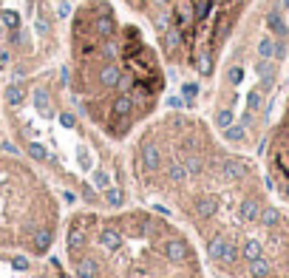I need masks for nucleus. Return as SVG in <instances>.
<instances>
[{"mask_svg":"<svg viewBox=\"0 0 289 278\" xmlns=\"http://www.w3.org/2000/svg\"><path fill=\"white\" fill-rule=\"evenodd\" d=\"M289 48V26L278 0L247 12L216 66L210 125L227 145H253L269 116L281 66Z\"/></svg>","mask_w":289,"mask_h":278,"instance_id":"39448f33","label":"nucleus"},{"mask_svg":"<svg viewBox=\"0 0 289 278\" xmlns=\"http://www.w3.org/2000/svg\"><path fill=\"white\" fill-rule=\"evenodd\" d=\"M54 26L57 20L48 0H32L26 6H9V0H0V71L23 77L43 69L60 48Z\"/></svg>","mask_w":289,"mask_h":278,"instance_id":"6e6552de","label":"nucleus"},{"mask_svg":"<svg viewBox=\"0 0 289 278\" xmlns=\"http://www.w3.org/2000/svg\"><path fill=\"white\" fill-rule=\"evenodd\" d=\"M145 3H148V0H122V6H125V9H128L130 14H136V17L142 14V9H145Z\"/></svg>","mask_w":289,"mask_h":278,"instance_id":"9d476101","label":"nucleus"},{"mask_svg":"<svg viewBox=\"0 0 289 278\" xmlns=\"http://www.w3.org/2000/svg\"><path fill=\"white\" fill-rule=\"evenodd\" d=\"M3 122L26 159L37 165L68 202L111 210L130 202V171L119 145L80 114L65 71L23 74L3 88Z\"/></svg>","mask_w":289,"mask_h":278,"instance_id":"7ed1b4c3","label":"nucleus"},{"mask_svg":"<svg viewBox=\"0 0 289 278\" xmlns=\"http://www.w3.org/2000/svg\"><path fill=\"white\" fill-rule=\"evenodd\" d=\"M0 278H68V273L46 258L0 250Z\"/></svg>","mask_w":289,"mask_h":278,"instance_id":"1a4fd4ad","label":"nucleus"},{"mask_svg":"<svg viewBox=\"0 0 289 278\" xmlns=\"http://www.w3.org/2000/svg\"><path fill=\"white\" fill-rule=\"evenodd\" d=\"M63 71L80 114L116 145L148 125L167 94V63L153 35L111 0L74 6Z\"/></svg>","mask_w":289,"mask_h":278,"instance_id":"f03ea898","label":"nucleus"},{"mask_svg":"<svg viewBox=\"0 0 289 278\" xmlns=\"http://www.w3.org/2000/svg\"><path fill=\"white\" fill-rule=\"evenodd\" d=\"M258 0H148V26L167 69L196 80H213L224 48Z\"/></svg>","mask_w":289,"mask_h":278,"instance_id":"423d86ee","label":"nucleus"},{"mask_svg":"<svg viewBox=\"0 0 289 278\" xmlns=\"http://www.w3.org/2000/svg\"><path fill=\"white\" fill-rule=\"evenodd\" d=\"M60 239L74 278H207L196 239L148 205L74 210Z\"/></svg>","mask_w":289,"mask_h":278,"instance_id":"20e7f679","label":"nucleus"},{"mask_svg":"<svg viewBox=\"0 0 289 278\" xmlns=\"http://www.w3.org/2000/svg\"><path fill=\"white\" fill-rule=\"evenodd\" d=\"M136 196L173 213L221 276L250 278L255 261L281 270L287 227H266V196L253 162L232 151L210 119L193 111L156 114L128 139Z\"/></svg>","mask_w":289,"mask_h":278,"instance_id":"f257e3e1","label":"nucleus"},{"mask_svg":"<svg viewBox=\"0 0 289 278\" xmlns=\"http://www.w3.org/2000/svg\"><path fill=\"white\" fill-rule=\"evenodd\" d=\"M60 233L57 187L26 156L0 151V250L46 258Z\"/></svg>","mask_w":289,"mask_h":278,"instance_id":"0eeeda50","label":"nucleus"}]
</instances>
